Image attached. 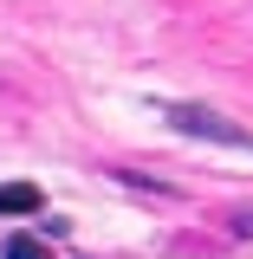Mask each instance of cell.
Returning a JSON list of instances; mask_svg holds the SVG:
<instances>
[{"label": "cell", "instance_id": "cell-1", "mask_svg": "<svg viewBox=\"0 0 253 259\" xmlns=\"http://www.w3.org/2000/svg\"><path fill=\"white\" fill-rule=\"evenodd\" d=\"M162 117H169V123L182 130V136H208V143H227V149H253V130L227 123V117H214V110H201V104H169Z\"/></svg>", "mask_w": 253, "mask_h": 259}, {"label": "cell", "instance_id": "cell-2", "mask_svg": "<svg viewBox=\"0 0 253 259\" xmlns=\"http://www.w3.org/2000/svg\"><path fill=\"white\" fill-rule=\"evenodd\" d=\"M46 207V194L32 188V182H7L0 188V214H39Z\"/></svg>", "mask_w": 253, "mask_h": 259}, {"label": "cell", "instance_id": "cell-3", "mask_svg": "<svg viewBox=\"0 0 253 259\" xmlns=\"http://www.w3.org/2000/svg\"><path fill=\"white\" fill-rule=\"evenodd\" d=\"M7 259H52V253H46V240H32V233H7Z\"/></svg>", "mask_w": 253, "mask_h": 259}, {"label": "cell", "instance_id": "cell-4", "mask_svg": "<svg viewBox=\"0 0 253 259\" xmlns=\"http://www.w3.org/2000/svg\"><path fill=\"white\" fill-rule=\"evenodd\" d=\"M234 227H240V233H253V214H240V221H234Z\"/></svg>", "mask_w": 253, "mask_h": 259}]
</instances>
